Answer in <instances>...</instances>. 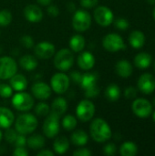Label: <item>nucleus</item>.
<instances>
[{
	"label": "nucleus",
	"instance_id": "f257e3e1",
	"mask_svg": "<svg viewBox=\"0 0 155 156\" xmlns=\"http://www.w3.org/2000/svg\"><path fill=\"white\" fill-rule=\"evenodd\" d=\"M90 132L92 139L97 143L107 142L111 139L112 134L110 125L101 118H97L91 122Z\"/></svg>",
	"mask_w": 155,
	"mask_h": 156
},
{
	"label": "nucleus",
	"instance_id": "f03ea898",
	"mask_svg": "<svg viewBox=\"0 0 155 156\" xmlns=\"http://www.w3.org/2000/svg\"><path fill=\"white\" fill-rule=\"evenodd\" d=\"M37 118L30 113H24L17 117L16 121V131L20 134H29L32 133L37 127Z\"/></svg>",
	"mask_w": 155,
	"mask_h": 156
},
{
	"label": "nucleus",
	"instance_id": "7ed1b4c3",
	"mask_svg": "<svg viewBox=\"0 0 155 156\" xmlns=\"http://www.w3.org/2000/svg\"><path fill=\"white\" fill-rule=\"evenodd\" d=\"M97 82L98 76L96 73H85L82 75L79 84L84 90L87 98H95L100 94V88Z\"/></svg>",
	"mask_w": 155,
	"mask_h": 156
},
{
	"label": "nucleus",
	"instance_id": "20e7f679",
	"mask_svg": "<svg viewBox=\"0 0 155 156\" xmlns=\"http://www.w3.org/2000/svg\"><path fill=\"white\" fill-rule=\"evenodd\" d=\"M74 64V56L69 48L60 49L54 58V65L60 71H67L72 68Z\"/></svg>",
	"mask_w": 155,
	"mask_h": 156
},
{
	"label": "nucleus",
	"instance_id": "39448f33",
	"mask_svg": "<svg viewBox=\"0 0 155 156\" xmlns=\"http://www.w3.org/2000/svg\"><path fill=\"white\" fill-rule=\"evenodd\" d=\"M91 25V16L86 10H77L72 17V27L78 32H84Z\"/></svg>",
	"mask_w": 155,
	"mask_h": 156
},
{
	"label": "nucleus",
	"instance_id": "423d86ee",
	"mask_svg": "<svg viewBox=\"0 0 155 156\" xmlns=\"http://www.w3.org/2000/svg\"><path fill=\"white\" fill-rule=\"evenodd\" d=\"M12 105L13 107L20 112H27L34 105V99L32 96L26 92L17 91L12 98Z\"/></svg>",
	"mask_w": 155,
	"mask_h": 156
},
{
	"label": "nucleus",
	"instance_id": "0eeeda50",
	"mask_svg": "<svg viewBox=\"0 0 155 156\" xmlns=\"http://www.w3.org/2000/svg\"><path fill=\"white\" fill-rule=\"evenodd\" d=\"M17 71V65L15 59L11 57L0 58V80H8L13 77Z\"/></svg>",
	"mask_w": 155,
	"mask_h": 156
},
{
	"label": "nucleus",
	"instance_id": "6e6552de",
	"mask_svg": "<svg viewBox=\"0 0 155 156\" xmlns=\"http://www.w3.org/2000/svg\"><path fill=\"white\" fill-rule=\"evenodd\" d=\"M103 48L110 52H117L126 48L123 38L118 34H108L102 40Z\"/></svg>",
	"mask_w": 155,
	"mask_h": 156
},
{
	"label": "nucleus",
	"instance_id": "1a4fd4ad",
	"mask_svg": "<svg viewBox=\"0 0 155 156\" xmlns=\"http://www.w3.org/2000/svg\"><path fill=\"white\" fill-rule=\"evenodd\" d=\"M95 113V106L92 101L90 100H83L79 102L77 109H76V114L77 117L83 122H87L90 121Z\"/></svg>",
	"mask_w": 155,
	"mask_h": 156
},
{
	"label": "nucleus",
	"instance_id": "9d476101",
	"mask_svg": "<svg viewBox=\"0 0 155 156\" xmlns=\"http://www.w3.org/2000/svg\"><path fill=\"white\" fill-rule=\"evenodd\" d=\"M58 118V115L54 112H50L48 114V117L43 123V133L49 139L54 138L59 133Z\"/></svg>",
	"mask_w": 155,
	"mask_h": 156
},
{
	"label": "nucleus",
	"instance_id": "9b49d317",
	"mask_svg": "<svg viewBox=\"0 0 155 156\" xmlns=\"http://www.w3.org/2000/svg\"><path fill=\"white\" fill-rule=\"evenodd\" d=\"M69 83H70V80L69 76L60 72L54 74L50 80L51 89L58 94L65 93L69 87Z\"/></svg>",
	"mask_w": 155,
	"mask_h": 156
},
{
	"label": "nucleus",
	"instance_id": "f8f14e48",
	"mask_svg": "<svg viewBox=\"0 0 155 156\" xmlns=\"http://www.w3.org/2000/svg\"><path fill=\"white\" fill-rule=\"evenodd\" d=\"M94 18L95 21L101 27H109L114 20V16L112 11L104 5L98 6L94 10Z\"/></svg>",
	"mask_w": 155,
	"mask_h": 156
},
{
	"label": "nucleus",
	"instance_id": "ddd939ff",
	"mask_svg": "<svg viewBox=\"0 0 155 156\" xmlns=\"http://www.w3.org/2000/svg\"><path fill=\"white\" fill-rule=\"evenodd\" d=\"M133 113L140 118H147L153 112V106L151 102L146 99H136L132 102V106Z\"/></svg>",
	"mask_w": 155,
	"mask_h": 156
},
{
	"label": "nucleus",
	"instance_id": "4468645a",
	"mask_svg": "<svg viewBox=\"0 0 155 156\" xmlns=\"http://www.w3.org/2000/svg\"><path fill=\"white\" fill-rule=\"evenodd\" d=\"M34 52L36 56L39 58L48 59L52 58L55 54V46L50 42L43 41V42L38 43L35 47Z\"/></svg>",
	"mask_w": 155,
	"mask_h": 156
},
{
	"label": "nucleus",
	"instance_id": "2eb2a0df",
	"mask_svg": "<svg viewBox=\"0 0 155 156\" xmlns=\"http://www.w3.org/2000/svg\"><path fill=\"white\" fill-rule=\"evenodd\" d=\"M138 88L144 94H151L155 90V78L151 73L143 74L138 80Z\"/></svg>",
	"mask_w": 155,
	"mask_h": 156
},
{
	"label": "nucleus",
	"instance_id": "dca6fc26",
	"mask_svg": "<svg viewBox=\"0 0 155 156\" xmlns=\"http://www.w3.org/2000/svg\"><path fill=\"white\" fill-rule=\"evenodd\" d=\"M51 87L45 82H36L31 87V92L33 96L40 101L48 100L51 96Z\"/></svg>",
	"mask_w": 155,
	"mask_h": 156
},
{
	"label": "nucleus",
	"instance_id": "f3484780",
	"mask_svg": "<svg viewBox=\"0 0 155 156\" xmlns=\"http://www.w3.org/2000/svg\"><path fill=\"white\" fill-rule=\"evenodd\" d=\"M24 16L31 23H37L43 18V12L36 5H28L24 8Z\"/></svg>",
	"mask_w": 155,
	"mask_h": 156
},
{
	"label": "nucleus",
	"instance_id": "a211bd4d",
	"mask_svg": "<svg viewBox=\"0 0 155 156\" xmlns=\"http://www.w3.org/2000/svg\"><path fill=\"white\" fill-rule=\"evenodd\" d=\"M78 65L83 70H90L95 65V57L91 52H82L78 57Z\"/></svg>",
	"mask_w": 155,
	"mask_h": 156
},
{
	"label": "nucleus",
	"instance_id": "6ab92c4d",
	"mask_svg": "<svg viewBox=\"0 0 155 156\" xmlns=\"http://www.w3.org/2000/svg\"><path fill=\"white\" fill-rule=\"evenodd\" d=\"M15 121L14 113L5 107H0V128L7 129L12 126Z\"/></svg>",
	"mask_w": 155,
	"mask_h": 156
},
{
	"label": "nucleus",
	"instance_id": "aec40b11",
	"mask_svg": "<svg viewBox=\"0 0 155 156\" xmlns=\"http://www.w3.org/2000/svg\"><path fill=\"white\" fill-rule=\"evenodd\" d=\"M115 70H116V73L120 77L126 79V78H129L132 75V66L128 60L122 59V60H120V61H118L116 63Z\"/></svg>",
	"mask_w": 155,
	"mask_h": 156
},
{
	"label": "nucleus",
	"instance_id": "412c9836",
	"mask_svg": "<svg viewBox=\"0 0 155 156\" xmlns=\"http://www.w3.org/2000/svg\"><path fill=\"white\" fill-rule=\"evenodd\" d=\"M10 86L12 87L13 90L23 91L27 87V80L25 76L16 73L13 77L10 78Z\"/></svg>",
	"mask_w": 155,
	"mask_h": 156
},
{
	"label": "nucleus",
	"instance_id": "4be33fe9",
	"mask_svg": "<svg viewBox=\"0 0 155 156\" xmlns=\"http://www.w3.org/2000/svg\"><path fill=\"white\" fill-rule=\"evenodd\" d=\"M129 42L133 48H141L145 43V36L140 30H134L130 34Z\"/></svg>",
	"mask_w": 155,
	"mask_h": 156
},
{
	"label": "nucleus",
	"instance_id": "5701e85b",
	"mask_svg": "<svg viewBox=\"0 0 155 156\" xmlns=\"http://www.w3.org/2000/svg\"><path fill=\"white\" fill-rule=\"evenodd\" d=\"M152 63V57L146 52H142L134 58V64L140 69H145L150 67Z\"/></svg>",
	"mask_w": 155,
	"mask_h": 156
},
{
	"label": "nucleus",
	"instance_id": "b1692460",
	"mask_svg": "<svg viewBox=\"0 0 155 156\" xmlns=\"http://www.w3.org/2000/svg\"><path fill=\"white\" fill-rule=\"evenodd\" d=\"M19 64L26 71H32V70H34L37 67V65H38L37 58L34 56L28 55V54L27 55H25V56H23V57L20 58Z\"/></svg>",
	"mask_w": 155,
	"mask_h": 156
},
{
	"label": "nucleus",
	"instance_id": "393cba45",
	"mask_svg": "<svg viewBox=\"0 0 155 156\" xmlns=\"http://www.w3.org/2000/svg\"><path fill=\"white\" fill-rule=\"evenodd\" d=\"M51 109H52V112L56 113L57 115H58L60 117L68 110L67 101L63 97H58V98H56L53 101V102H52Z\"/></svg>",
	"mask_w": 155,
	"mask_h": 156
},
{
	"label": "nucleus",
	"instance_id": "a878e982",
	"mask_svg": "<svg viewBox=\"0 0 155 156\" xmlns=\"http://www.w3.org/2000/svg\"><path fill=\"white\" fill-rule=\"evenodd\" d=\"M26 145L32 150L42 149L45 145V138L40 134H33L26 139Z\"/></svg>",
	"mask_w": 155,
	"mask_h": 156
},
{
	"label": "nucleus",
	"instance_id": "bb28decb",
	"mask_svg": "<svg viewBox=\"0 0 155 156\" xmlns=\"http://www.w3.org/2000/svg\"><path fill=\"white\" fill-rule=\"evenodd\" d=\"M53 148H54V151H55L56 154H65L69 150V142L64 136L58 137V138H57L55 140V142L53 144Z\"/></svg>",
	"mask_w": 155,
	"mask_h": 156
},
{
	"label": "nucleus",
	"instance_id": "cd10ccee",
	"mask_svg": "<svg viewBox=\"0 0 155 156\" xmlns=\"http://www.w3.org/2000/svg\"><path fill=\"white\" fill-rule=\"evenodd\" d=\"M69 47L74 52H80L85 48V38L83 36L77 34L71 37L69 40Z\"/></svg>",
	"mask_w": 155,
	"mask_h": 156
},
{
	"label": "nucleus",
	"instance_id": "c85d7f7f",
	"mask_svg": "<svg viewBox=\"0 0 155 156\" xmlns=\"http://www.w3.org/2000/svg\"><path fill=\"white\" fill-rule=\"evenodd\" d=\"M89 141V136L83 130H78L74 132L71 135V142L77 146H83L87 144Z\"/></svg>",
	"mask_w": 155,
	"mask_h": 156
},
{
	"label": "nucleus",
	"instance_id": "c756f323",
	"mask_svg": "<svg viewBox=\"0 0 155 156\" xmlns=\"http://www.w3.org/2000/svg\"><path fill=\"white\" fill-rule=\"evenodd\" d=\"M138 153L137 145L132 142H125L120 148V154L122 156H134Z\"/></svg>",
	"mask_w": 155,
	"mask_h": 156
},
{
	"label": "nucleus",
	"instance_id": "7c9ffc66",
	"mask_svg": "<svg viewBox=\"0 0 155 156\" xmlns=\"http://www.w3.org/2000/svg\"><path fill=\"white\" fill-rule=\"evenodd\" d=\"M105 96L111 101H118L121 96V90H120L119 86H117L116 84L109 85L105 90Z\"/></svg>",
	"mask_w": 155,
	"mask_h": 156
},
{
	"label": "nucleus",
	"instance_id": "2f4dec72",
	"mask_svg": "<svg viewBox=\"0 0 155 156\" xmlns=\"http://www.w3.org/2000/svg\"><path fill=\"white\" fill-rule=\"evenodd\" d=\"M62 126L67 131H72L77 126V119L72 115H67L62 120Z\"/></svg>",
	"mask_w": 155,
	"mask_h": 156
},
{
	"label": "nucleus",
	"instance_id": "473e14b6",
	"mask_svg": "<svg viewBox=\"0 0 155 156\" xmlns=\"http://www.w3.org/2000/svg\"><path fill=\"white\" fill-rule=\"evenodd\" d=\"M12 21V14L7 9L0 10V27H6Z\"/></svg>",
	"mask_w": 155,
	"mask_h": 156
},
{
	"label": "nucleus",
	"instance_id": "72a5a7b5",
	"mask_svg": "<svg viewBox=\"0 0 155 156\" xmlns=\"http://www.w3.org/2000/svg\"><path fill=\"white\" fill-rule=\"evenodd\" d=\"M49 106L45 102H39L35 108V112L38 116H47L49 113Z\"/></svg>",
	"mask_w": 155,
	"mask_h": 156
},
{
	"label": "nucleus",
	"instance_id": "f704fd0d",
	"mask_svg": "<svg viewBox=\"0 0 155 156\" xmlns=\"http://www.w3.org/2000/svg\"><path fill=\"white\" fill-rule=\"evenodd\" d=\"M13 94V89L10 85L5 83L0 84V96L2 98H10Z\"/></svg>",
	"mask_w": 155,
	"mask_h": 156
},
{
	"label": "nucleus",
	"instance_id": "c9c22d12",
	"mask_svg": "<svg viewBox=\"0 0 155 156\" xmlns=\"http://www.w3.org/2000/svg\"><path fill=\"white\" fill-rule=\"evenodd\" d=\"M16 136H17V132H16L15 130L10 129V128L6 129V132L5 133V139L7 143H9V144L15 143Z\"/></svg>",
	"mask_w": 155,
	"mask_h": 156
},
{
	"label": "nucleus",
	"instance_id": "e433bc0d",
	"mask_svg": "<svg viewBox=\"0 0 155 156\" xmlns=\"http://www.w3.org/2000/svg\"><path fill=\"white\" fill-rule=\"evenodd\" d=\"M20 43L26 48H31L34 47V40L30 36H24L20 38Z\"/></svg>",
	"mask_w": 155,
	"mask_h": 156
},
{
	"label": "nucleus",
	"instance_id": "4c0bfd02",
	"mask_svg": "<svg viewBox=\"0 0 155 156\" xmlns=\"http://www.w3.org/2000/svg\"><path fill=\"white\" fill-rule=\"evenodd\" d=\"M114 25L117 28L121 30H125L129 27V22L125 18H118L114 21Z\"/></svg>",
	"mask_w": 155,
	"mask_h": 156
},
{
	"label": "nucleus",
	"instance_id": "58836bf2",
	"mask_svg": "<svg viewBox=\"0 0 155 156\" xmlns=\"http://www.w3.org/2000/svg\"><path fill=\"white\" fill-rule=\"evenodd\" d=\"M116 151H117V148L114 144H108L103 148V153L106 155H114L116 154Z\"/></svg>",
	"mask_w": 155,
	"mask_h": 156
},
{
	"label": "nucleus",
	"instance_id": "ea45409f",
	"mask_svg": "<svg viewBox=\"0 0 155 156\" xmlns=\"http://www.w3.org/2000/svg\"><path fill=\"white\" fill-rule=\"evenodd\" d=\"M124 96L126 99H134L137 96V90L133 87H128L124 90Z\"/></svg>",
	"mask_w": 155,
	"mask_h": 156
},
{
	"label": "nucleus",
	"instance_id": "a19ab883",
	"mask_svg": "<svg viewBox=\"0 0 155 156\" xmlns=\"http://www.w3.org/2000/svg\"><path fill=\"white\" fill-rule=\"evenodd\" d=\"M15 144L17 146H21V147H25V145H26V138L25 137L24 134H17L16 141H15Z\"/></svg>",
	"mask_w": 155,
	"mask_h": 156
},
{
	"label": "nucleus",
	"instance_id": "79ce46f5",
	"mask_svg": "<svg viewBox=\"0 0 155 156\" xmlns=\"http://www.w3.org/2000/svg\"><path fill=\"white\" fill-rule=\"evenodd\" d=\"M99 0H80V5L85 8H92L98 5Z\"/></svg>",
	"mask_w": 155,
	"mask_h": 156
},
{
	"label": "nucleus",
	"instance_id": "37998d69",
	"mask_svg": "<svg viewBox=\"0 0 155 156\" xmlns=\"http://www.w3.org/2000/svg\"><path fill=\"white\" fill-rule=\"evenodd\" d=\"M74 156H90L92 155L91 151H90L87 148H81V149H78L73 153Z\"/></svg>",
	"mask_w": 155,
	"mask_h": 156
},
{
	"label": "nucleus",
	"instance_id": "c03bdc74",
	"mask_svg": "<svg viewBox=\"0 0 155 156\" xmlns=\"http://www.w3.org/2000/svg\"><path fill=\"white\" fill-rule=\"evenodd\" d=\"M47 12H48V14L50 16H52V17H56V16H58V14H59V10H58V6L54 5H49V6L48 7V9H47Z\"/></svg>",
	"mask_w": 155,
	"mask_h": 156
},
{
	"label": "nucleus",
	"instance_id": "a18cd8bd",
	"mask_svg": "<svg viewBox=\"0 0 155 156\" xmlns=\"http://www.w3.org/2000/svg\"><path fill=\"white\" fill-rule=\"evenodd\" d=\"M13 155L15 156H27L28 155V152L26 151V149H25V147H21V146H17L15 151L13 152Z\"/></svg>",
	"mask_w": 155,
	"mask_h": 156
},
{
	"label": "nucleus",
	"instance_id": "49530a36",
	"mask_svg": "<svg viewBox=\"0 0 155 156\" xmlns=\"http://www.w3.org/2000/svg\"><path fill=\"white\" fill-rule=\"evenodd\" d=\"M81 78H82V75L78 72V71H73L71 72L70 74V79L77 84H79L80 83V80H81Z\"/></svg>",
	"mask_w": 155,
	"mask_h": 156
},
{
	"label": "nucleus",
	"instance_id": "de8ad7c7",
	"mask_svg": "<svg viewBox=\"0 0 155 156\" xmlns=\"http://www.w3.org/2000/svg\"><path fill=\"white\" fill-rule=\"evenodd\" d=\"M37 156H54V153L50 150H41L37 153Z\"/></svg>",
	"mask_w": 155,
	"mask_h": 156
},
{
	"label": "nucleus",
	"instance_id": "09e8293b",
	"mask_svg": "<svg viewBox=\"0 0 155 156\" xmlns=\"http://www.w3.org/2000/svg\"><path fill=\"white\" fill-rule=\"evenodd\" d=\"M37 3L41 5H44V6H47V5H49L52 2V0H37Z\"/></svg>",
	"mask_w": 155,
	"mask_h": 156
},
{
	"label": "nucleus",
	"instance_id": "8fccbe9b",
	"mask_svg": "<svg viewBox=\"0 0 155 156\" xmlns=\"http://www.w3.org/2000/svg\"><path fill=\"white\" fill-rule=\"evenodd\" d=\"M147 1H148V3H149V4H152V5L155 4V0H147Z\"/></svg>",
	"mask_w": 155,
	"mask_h": 156
},
{
	"label": "nucleus",
	"instance_id": "3c124183",
	"mask_svg": "<svg viewBox=\"0 0 155 156\" xmlns=\"http://www.w3.org/2000/svg\"><path fill=\"white\" fill-rule=\"evenodd\" d=\"M2 137H3V133H2V132H1V130H0V141L2 140Z\"/></svg>",
	"mask_w": 155,
	"mask_h": 156
},
{
	"label": "nucleus",
	"instance_id": "603ef678",
	"mask_svg": "<svg viewBox=\"0 0 155 156\" xmlns=\"http://www.w3.org/2000/svg\"><path fill=\"white\" fill-rule=\"evenodd\" d=\"M153 122H155V112L153 113Z\"/></svg>",
	"mask_w": 155,
	"mask_h": 156
},
{
	"label": "nucleus",
	"instance_id": "864d4df0",
	"mask_svg": "<svg viewBox=\"0 0 155 156\" xmlns=\"http://www.w3.org/2000/svg\"><path fill=\"white\" fill-rule=\"evenodd\" d=\"M153 17H154V20H155V8H154V10H153Z\"/></svg>",
	"mask_w": 155,
	"mask_h": 156
},
{
	"label": "nucleus",
	"instance_id": "5fc2aeb1",
	"mask_svg": "<svg viewBox=\"0 0 155 156\" xmlns=\"http://www.w3.org/2000/svg\"><path fill=\"white\" fill-rule=\"evenodd\" d=\"M153 103H154V104H155V98H154V101H153Z\"/></svg>",
	"mask_w": 155,
	"mask_h": 156
},
{
	"label": "nucleus",
	"instance_id": "6e6d98bb",
	"mask_svg": "<svg viewBox=\"0 0 155 156\" xmlns=\"http://www.w3.org/2000/svg\"><path fill=\"white\" fill-rule=\"evenodd\" d=\"M154 70H155V62H154Z\"/></svg>",
	"mask_w": 155,
	"mask_h": 156
}]
</instances>
